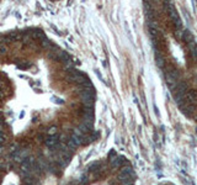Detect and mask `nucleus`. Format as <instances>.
Segmentation results:
<instances>
[{
	"instance_id": "10",
	"label": "nucleus",
	"mask_w": 197,
	"mask_h": 185,
	"mask_svg": "<svg viewBox=\"0 0 197 185\" xmlns=\"http://www.w3.org/2000/svg\"><path fill=\"white\" fill-rule=\"evenodd\" d=\"M42 46H43V47H52V46H51V42H49L47 38H44V40L42 41Z\"/></svg>"
},
{
	"instance_id": "2",
	"label": "nucleus",
	"mask_w": 197,
	"mask_h": 185,
	"mask_svg": "<svg viewBox=\"0 0 197 185\" xmlns=\"http://www.w3.org/2000/svg\"><path fill=\"white\" fill-rule=\"evenodd\" d=\"M80 99L83 101V104L85 105V107H93L94 105V95H90L89 93L86 92H83L80 94Z\"/></svg>"
},
{
	"instance_id": "1",
	"label": "nucleus",
	"mask_w": 197,
	"mask_h": 185,
	"mask_svg": "<svg viewBox=\"0 0 197 185\" xmlns=\"http://www.w3.org/2000/svg\"><path fill=\"white\" fill-rule=\"evenodd\" d=\"M177 77H179L177 70H175V69L169 70V72L166 73V75H165V78H166V83H167L170 87L175 85V84L177 83Z\"/></svg>"
},
{
	"instance_id": "7",
	"label": "nucleus",
	"mask_w": 197,
	"mask_h": 185,
	"mask_svg": "<svg viewBox=\"0 0 197 185\" xmlns=\"http://www.w3.org/2000/svg\"><path fill=\"white\" fill-rule=\"evenodd\" d=\"M7 38H10L11 41H16V40L20 38V35H19L17 32H10V33L7 35Z\"/></svg>"
},
{
	"instance_id": "8",
	"label": "nucleus",
	"mask_w": 197,
	"mask_h": 185,
	"mask_svg": "<svg viewBox=\"0 0 197 185\" xmlns=\"http://www.w3.org/2000/svg\"><path fill=\"white\" fill-rule=\"evenodd\" d=\"M155 58H157V64L162 68L163 65H164V59H163V57L159 55V53H157V56H155Z\"/></svg>"
},
{
	"instance_id": "4",
	"label": "nucleus",
	"mask_w": 197,
	"mask_h": 185,
	"mask_svg": "<svg viewBox=\"0 0 197 185\" xmlns=\"http://www.w3.org/2000/svg\"><path fill=\"white\" fill-rule=\"evenodd\" d=\"M180 106H181L182 111H184L187 116H192V115L195 114V111H196V107H195L194 105H191V104L186 102V101H185V104H181Z\"/></svg>"
},
{
	"instance_id": "5",
	"label": "nucleus",
	"mask_w": 197,
	"mask_h": 185,
	"mask_svg": "<svg viewBox=\"0 0 197 185\" xmlns=\"http://www.w3.org/2000/svg\"><path fill=\"white\" fill-rule=\"evenodd\" d=\"M181 38H184L185 42H189V43H192V42H194V37H192L191 32L189 30L182 31V37H181Z\"/></svg>"
},
{
	"instance_id": "3",
	"label": "nucleus",
	"mask_w": 197,
	"mask_h": 185,
	"mask_svg": "<svg viewBox=\"0 0 197 185\" xmlns=\"http://www.w3.org/2000/svg\"><path fill=\"white\" fill-rule=\"evenodd\" d=\"M185 101L195 106L197 104V92H195V90H189V92L185 93Z\"/></svg>"
},
{
	"instance_id": "9",
	"label": "nucleus",
	"mask_w": 197,
	"mask_h": 185,
	"mask_svg": "<svg viewBox=\"0 0 197 185\" xmlns=\"http://www.w3.org/2000/svg\"><path fill=\"white\" fill-rule=\"evenodd\" d=\"M48 133H49V136H53V135H57V127H51L49 128V131H48Z\"/></svg>"
},
{
	"instance_id": "11",
	"label": "nucleus",
	"mask_w": 197,
	"mask_h": 185,
	"mask_svg": "<svg viewBox=\"0 0 197 185\" xmlns=\"http://www.w3.org/2000/svg\"><path fill=\"white\" fill-rule=\"evenodd\" d=\"M6 52V47L2 45V43H0V55H2V53H5Z\"/></svg>"
},
{
	"instance_id": "6",
	"label": "nucleus",
	"mask_w": 197,
	"mask_h": 185,
	"mask_svg": "<svg viewBox=\"0 0 197 185\" xmlns=\"http://www.w3.org/2000/svg\"><path fill=\"white\" fill-rule=\"evenodd\" d=\"M190 50H191V53H192V56L195 57L197 59V45L195 42H192V43H190Z\"/></svg>"
}]
</instances>
